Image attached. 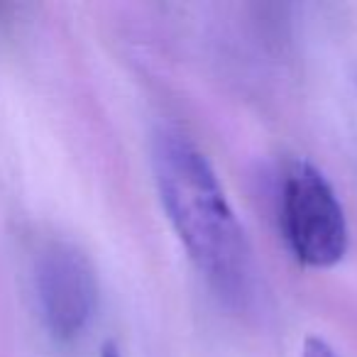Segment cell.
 <instances>
[{
    "label": "cell",
    "mask_w": 357,
    "mask_h": 357,
    "mask_svg": "<svg viewBox=\"0 0 357 357\" xmlns=\"http://www.w3.org/2000/svg\"><path fill=\"white\" fill-rule=\"evenodd\" d=\"M303 357H337V355L326 340H321V337H308V340L303 342Z\"/></svg>",
    "instance_id": "4"
},
{
    "label": "cell",
    "mask_w": 357,
    "mask_h": 357,
    "mask_svg": "<svg viewBox=\"0 0 357 357\" xmlns=\"http://www.w3.org/2000/svg\"><path fill=\"white\" fill-rule=\"evenodd\" d=\"M37 303L42 321L59 340H74L98 308V277L84 250L66 240H47L35 255Z\"/></svg>",
    "instance_id": "3"
},
{
    "label": "cell",
    "mask_w": 357,
    "mask_h": 357,
    "mask_svg": "<svg viewBox=\"0 0 357 357\" xmlns=\"http://www.w3.org/2000/svg\"><path fill=\"white\" fill-rule=\"evenodd\" d=\"M282 230L298 264L331 269L350 245L345 208L318 167L298 159L284 174Z\"/></svg>",
    "instance_id": "2"
},
{
    "label": "cell",
    "mask_w": 357,
    "mask_h": 357,
    "mask_svg": "<svg viewBox=\"0 0 357 357\" xmlns=\"http://www.w3.org/2000/svg\"><path fill=\"white\" fill-rule=\"evenodd\" d=\"M100 357H120V352H118V347H115V345H105L103 355H100Z\"/></svg>",
    "instance_id": "5"
},
{
    "label": "cell",
    "mask_w": 357,
    "mask_h": 357,
    "mask_svg": "<svg viewBox=\"0 0 357 357\" xmlns=\"http://www.w3.org/2000/svg\"><path fill=\"white\" fill-rule=\"evenodd\" d=\"M152 172L169 223L191 262L225 303L248 308L257 296L252 248L208 157L181 130L152 139Z\"/></svg>",
    "instance_id": "1"
}]
</instances>
